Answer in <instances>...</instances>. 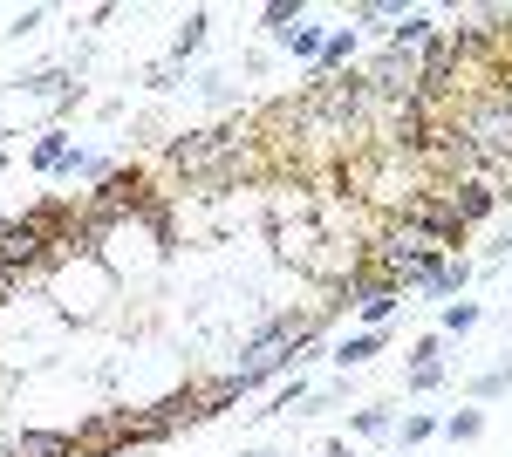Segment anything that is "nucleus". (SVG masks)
I'll use <instances>...</instances> for the list:
<instances>
[{
    "mask_svg": "<svg viewBox=\"0 0 512 457\" xmlns=\"http://www.w3.org/2000/svg\"><path fill=\"white\" fill-rule=\"evenodd\" d=\"M444 260H451V253L437 246L431 232L403 226V219H390V226H383L376 239H369V267L383 273L390 287H403V294H410V287H431Z\"/></svg>",
    "mask_w": 512,
    "mask_h": 457,
    "instance_id": "nucleus-1",
    "label": "nucleus"
},
{
    "mask_svg": "<svg viewBox=\"0 0 512 457\" xmlns=\"http://www.w3.org/2000/svg\"><path fill=\"white\" fill-rule=\"evenodd\" d=\"M458 137H465V151L492 171V164H512V89L506 82H492V89H478L472 103L458 110V123H451Z\"/></svg>",
    "mask_w": 512,
    "mask_h": 457,
    "instance_id": "nucleus-2",
    "label": "nucleus"
},
{
    "mask_svg": "<svg viewBox=\"0 0 512 457\" xmlns=\"http://www.w3.org/2000/svg\"><path fill=\"white\" fill-rule=\"evenodd\" d=\"M396 219H403V226H417V232H431V239L444 246V253H458V246H465V226H458V212H451V198H444L437 185L410 191V198L396 205Z\"/></svg>",
    "mask_w": 512,
    "mask_h": 457,
    "instance_id": "nucleus-3",
    "label": "nucleus"
},
{
    "mask_svg": "<svg viewBox=\"0 0 512 457\" xmlns=\"http://www.w3.org/2000/svg\"><path fill=\"white\" fill-rule=\"evenodd\" d=\"M444 198H451V212H458V226L472 232V226H485L492 212H499V185L478 171V178H458V185H437Z\"/></svg>",
    "mask_w": 512,
    "mask_h": 457,
    "instance_id": "nucleus-4",
    "label": "nucleus"
},
{
    "mask_svg": "<svg viewBox=\"0 0 512 457\" xmlns=\"http://www.w3.org/2000/svg\"><path fill=\"white\" fill-rule=\"evenodd\" d=\"M437 35H444V28H437L431 14H417V7H410V14H403V21L390 28V48H396V55H424Z\"/></svg>",
    "mask_w": 512,
    "mask_h": 457,
    "instance_id": "nucleus-5",
    "label": "nucleus"
},
{
    "mask_svg": "<svg viewBox=\"0 0 512 457\" xmlns=\"http://www.w3.org/2000/svg\"><path fill=\"white\" fill-rule=\"evenodd\" d=\"M376 355H383V328H355V335H342V342H335V369L349 376V369L376 362Z\"/></svg>",
    "mask_w": 512,
    "mask_h": 457,
    "instance_id": "nucleus-6",
    "label": "nucleus"
},
{
    "mask_svg": "<svg viewBox=\"0 0 512 457\" xmlns=\"http://www.w3.org/2000/svg\"><path fill=\"white\" fill-rule=\"evenodd\" d=\"M349 62H355V28H328V41H321V62H315V82L349 76Z\"/></svg>",
    "mask_w": 512,
    "mask_h": 457,
    "instance_id": "nucleus-7",
    "label": "nucleus"
},
{
    "mask_svg": "<svg viewBox=\"0 0 512 457\" xmlns=\"http://www.w3.org/2000/svg\"><path fill=\"white\" fill-rule=\"evenodd\" d=\"M14 451H21V457H82L76 451V430H21Z\"/></svg>",
    "mask_w": 512,
    "mask_h": 457,
    "instance_id": "nucleus-8",
    "label": "nucleus"
},
{
    "mask_svg": "<svg viewBox=\"0 0 512 457\" xmlns=\"http://www.w3.org/2000/svg\"><path fill=\"white\" fill-rule=\"evenodd\" d=\"M76 157V144L62 137V130H48V137H35V171H48V178H62V164Z\"/></svg>",
    "mask_w": 512,
    "mask_h": 457,
    "instance_id": "nucleus-9",
    "label": "nucleus"
},
{
    "mask_svg": "<svg viewBox=\"0 0 512 457\" xmlns=\"http://www.w3.org/2000/svg\"><path fill=\"white\" fill-rule=\"evenodd\" d=\"M321 41H328V28H308V21H301V28H287V35H280V48H287L294 62H308V69H315V62H321Z\"/></svg>",
    "mask_w": 512,
    "mask_h": 457,
    "instance_id": "nucleus-10",
    "label": "nucleus"
},
{
    "mask_svg": "<svg viewBox=\"0 0 512 457\" xmlns=\"http://www.w3.org/2000/svg\"><path fill=\"white\" fill-rule=\"evenodd\" d=\"M205 28H212V21H205V7H192V14H185V28H178V41H171V62H178V69H185V62L198 55Z\"/></svg>",
    "mask_w": 512,
    "mask_h": 457,
    "instance_id": "nucleus-11",
    "label": "nucleus"
},
{
    "mask_svg": "<svg viewBox=\"0 0 512 457\" xmlns=\"http://www.w3.org/2000/svg\"><path fill=\"white\" fill-rule=\"evenodd\" d=\"M472 260H458V253H451V260H444V267H437V280L431 287H424V294H437V301H444V294H465V280H472Z\"/></svg>",
    "mask_w": 512,
    "mask_h": 457,
    "instance_id": "nucleus-12",
    "label": "nucleus"
},
{
    "mask_svg": "<svg viewBox=\"0 0 512 457\" xmlns=\"http://www.w3.org/2000/svg\"><path fill=\"white\" fill-rule=\"evenodd\" d=\"M506 389H512V348H506V362H499V369L472 376V396H478V403H492V396H506Z\"/></svg>",
    "mask_w": 512,
    "mask_h": 457,
    "instance_id": "nucleus-13",
    "label": "nucleus"
},
{
    "mask_svg": "<svg viewBox=\"0 0 512 457\" xmlns=\"http://www.w3.org/2000/svg\"><path fill=\"white\" fill-rule=\"evenodd\" d=\"M478 321H485L478 301H451V307H444V321H437V335H472Z\"/></svg>",
    "mask_w": 512,
    "mask_h": 457,
    "instance_id": "nucleus-14",
    "label": "nucleus"
},
{
    "mask_svg": "<svg viewBox=\"0 0 512 457\" xmlns=\"http://www.w3.org/2000/svg\"><path fill=\"white\" fill-rule=\"evenodd\" d=\"M444 437H451V444H478V437H485V410H458V417H444Z\"/></svg>",
    "mask_w": 512,
    "mask_h": 457,
    "instance_id": "nucleus-15",
    "label": "nucleus"
},
{
    "mask_svg": "<svg viewBox=\"0 0 512 457\" xmlns=\"http://www.w3.org/2000/svg\"><path fill=\"white\" fill-rule=\"evenodd\" d=\"M260 21H267L274 35H287V28H301V0H267V7H260Z\"/></svg>",
    "mask_w": 512,
    "mask_h": 457,
    "instance_id": "nucleus-16",
    "label": "nucleus"
},
{
    "mask_svg": "<svg viewBox=\"0 0 512 457\" xmlns=\"http://www.w3.org/2000/svg\"><path fill=\"white\" fill-rule=\"evenodd\" d=\"M437 430H444V423H437V417H424V410H417V417H403V451H417V444H431Z\"/></svg>",
    "mask_w": 512,
    "mask_h": 457,
    "instance_id": "nucleus-17",
    "label": "nucleus"
},
{
    "mask_svg": "<svg viewBox=\"0 0 512 457\" xmlns=\"http://www.w3.org/2000/svg\"><path fill=\"white\" fill-rule=\"evenodd\" d=\"M390 410H355V437H390Z\"/></svg>",
    "mask_w": 512,
    "mask_h": 457,
    "instance_id": "nucleus-18",
    "label": "nucleus"
},
{
    "mask_svg": "<svg viewBox=\"0 0 512 457\" xmlns=\"http://www.w3.org/2000/svg\"><path fill=\"white\" fill-rule=\"evenodd\" d=\"M301 403H308V382L294 376V382H287V389H280V396H274V417H294Z\"/></svg>",
    "mask_w": 512,
    "mask_h": 457,
    "instance_id": "nucleus-19",
    "label": "nucleus"
},
{
    "mask_svg": "<svg viewBox=\"0 0 512 457\" xmlns=\"http://www.w3.org/2000/svg\"><path fill=\"white\" fill-rule=\"evenodd\" d=\"M444 382V362H410V389L424 396V389H437Z\"/></svg>",
    "mask_w": 512,
    "mask_h": 457,
    "instance_id": "nucleus-20",
    "label": "nucleus"
},
{
    "mask_svg": "<svg viewBox=\"0 0 512 457\" xmlns=\"http://www.w3.org/2000/svg\"><path fill=\"white\" fill-rule=\"evenodd\" d=\"M437 355H444V335H424V342L410 348V362H437Z\"/></svg>",
    "mask_w": 512,
    "mask_h": 457,
    "instance_id": "nucleus-21",
    "label": "nucleus"
},
{
    "mask_svg": "<svg viewBox=\"0 0 512 457\" xmlns=\"http://www.w3.org/2000/svg\"><path fill=\"white\" fill-rule=\"evenodd\" d=\"M321 457H355V444H342V437H328V444H321Z\"/></svg>",
    "mask_w": 512,
    "mask_h": 457,
    "instance_id": "nucleus-22",
    "label": "nucleus"
},
{
    "mask_svg": "<svg viewBox=\"0 0 512 457\" xmlns=\"http://www.w3.org/2000/svg\"><path fill=\"white\" fill-rule=\"evenodd\" d=\"M253 457H287V451H253Z\"/></svg>",
    "mask_w": 512,
    "mask_h": 457,
    "instance_id": "nucleus-23",
    "label": "nucleus"
},
{
    "mask_svg": "<svg viewBox=\"0 0 512 457\" xmlns=\"http://www.w3.org/2000/svg\"><path fill=\"white\" fill-rule=\"evenodd\" d=\"M0 457H21V451H14V444H7V451H0Z\"/></svg>",
    "mask_w": 512,
    "mask_h": 457,
    "instance_id": "nucleus-24",
    "label": "nucleus"
},
{
    "mask_svg": "<svg viewBox=\"0 0 512 457\" xmlns=\"http://www.w3.org/2000/svg\"><path fill=\"white\" fill-rule=\"evenodd\" d=\"M0 232H7V212H0Z\"/></svg>",
    "mask_w": 512,
    "mask_h": 457,
    "instance_id": "nucleus-25",
    "label": "nucleus"
},
{
    "mask_svg": "<svg viewBox=\"0 0 512 457\" xmlns=\"http://www.w3.org/2000/svg\"><path fill=\"white\" fill-rule=\"evenodd\" d=\"M117 457H137V451H117Z\"/></svg>",
    "mask_w": 512,
    "mask_h": 457,
    "instance_id": "nucleus-26",
    "label": "nucleus"
},
{
    "mask_svg": "<svg viewBox=\"0 0 512 457\" xmlns=\"http://www.w3.org/2000/svg\"><path fill=\"white\" fill-rule=\"evenodd\" d=\"M0 171H7V157H0Z\"/></svg>",
    "mask_w": 512,
    "mask_h": 457,
    "instance_id": "nucleus-27",
    "label": "nucleus"
},
{
    "mask_svg": "<svg viewBox=\"0 0 512 457\" xmlns=\"http://www.w3.org/2000/svg\"><path fill=\"white\" fill-rule=\"evenodd\" d=\"M506 89H512V76H506Z\"/></svg>",
    "mask_w": 512,
    "mask_h": 457,
    "instance_id": "nucleus-28",
    "label": "nucleus"
}]
</instances>
